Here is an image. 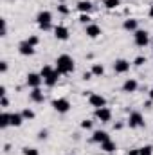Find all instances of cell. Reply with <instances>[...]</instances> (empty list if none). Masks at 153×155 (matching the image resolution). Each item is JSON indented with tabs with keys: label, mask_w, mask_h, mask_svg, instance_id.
Listing matches in <instances>:
<instances>
[{
	"label": "cell",
	"mask_w": 153,
	"mask_h": 155,
	"mask_svg": "<svg viewBox=\"0 0 153 155\" xmlns=\"http://www.w3.org/2000/svg\"><path fill=\"white\" fill-rule=\"evenodd\" d=\"M56 69H58L61 74H70V72H74V60H72V56H69V54L58 56V60H56Z\"/></svg>",
	"instance_id": "6da1fadb"
},
{
	"label": "cell",
	"mask_w": 153,
	"mask_h": 155,
	"mask_svg": "<svg viewBox=\"0 0 153 155\" xmlns=\"http://www.w3.org/2000/svg\"><path fill=\"white\" fill-rule=\"evenodd\" d=\"M36 22H38V27L41 31H50L52 29V13L50 11H40L36 15Z\"/></svg>",
	"instance_id": "7a4b0ae2"
},
{
	"label": "cell",
	"mask_w": 153,
	"mask_h": 155,
	"mask_svg": "<svg viewBox=\"0 0 153 155\" xmlns=\"http://www.w3.org/2000/svg\"><path fill=\"white\" fill-rule=\"evenodd\" d=\"M70 101L67 99V97H58V99H54L52 101V108L58 112V114H67L69 110H70Z\"/></svg>",
	"instance_id": "3957f363"
},
{
	"label": "cell",
	"mask_w": 153,
	"mask_h": 155,
	"mask_svg": "<svg viewBox=\"0 0 153 155\" xmlns=\"http://www.w3.org/2000/svg\"><path fill=\"white\" fill-rule=\"evenodd\" d=\"M133 40H135V45L137 47H146L148 41H150V33L144 31V29H137L135 35H133Z\"/></svg>",
	"instance_id": "277c9868"
},
{
	"label": "cell",
	"mask_w": 153,
	"mask_h": 155,
	"mask_svg": "<svg viewBox=\"0 0 153 155\" xmlns=\"http://www.w3.org/2000/svg\"><path fill=\"white\" fill-rule=\"evenodd\" d=\"M128 126L130 128H142L144 126V117L141 112H132L128 117Z\"/></svg>",
	"instance_id": "5b68a950"
},
{
	"label": "cell",
	"mask_w": 153,
	"mask_h": 155,
	"mask_svg": "<svg viewBox=\"0 0 153 155\" xmlns=\"http://www.w3.org/2000/svg\"><path fill=\"white\" fill-rule=\"evenodd\" d=\"M41 81H43L41 74H36V72H29V74L25 76V83H27V87H31V88H40Z\"/></svg>",
	"instance_id": "8992f818"
},
{
	"label": "cell",
	"mask_w": 153,
	"mask_h": 155,
	"mask_svg": "<svg viewBox=\"0 0 153 155\" xmlns=\"http://www.w3.org/2000/svg\"><path fill=\"white\" fill-rule=\"evenodd\" d=\"M88 103H90V107H94V108H103V107H106V99H105V96H101V94H90V96H88Z\"/></svg>",
	"instance_id": "52a82bcc"
},
{
	"label": "cell",
	"mask_w": 153,
	"mask_h": 155,
	"mask_svg": "<svg viewBox=\"0 0 153 155\" xmlns=\"http://www.w3.org/2000/svg\"><path fill=\"white\" fill-rule=\"evenodd\" d=\"M96 119L101 123H110L112 121V110L103 107V108H96Z\"/></svg>",
	"instance_id": "ba28073f"
},
{
	"label": "cell",
	"mask_w": 153,
	"mask_h": 155,
	"mask_svg": "<svg viewBox=\"0 0 153 155\" xmlns=\"http://www.w3.org/2000/svg\"><path fill=\"white\" fill-rule=\"evenodd\" d=\"M114 71L117 74H124V72H128L130 71V61L128 60H115L114 61Z\"/></svg>",
	"instance_id": "9c48e42d"
},
{
	"label": "cell",
	"mask_w": 153,
	"mask_h": 155,
	"mask_svg": "<svg viewBox=\"0 0 153 155\" xmlns=\"http://www.w3.org/2000/svg\"><path fill=\"white\" fill-rule=\"evenodd\" d=\"M85 35H86L88 38H97V36L103 35V31H101V27H99L97 24H88V25L85 27Z\"/></svg>",
	"instance_id": "30bf717a"
},
{
	"label": "cell",
	"mask_w": 153,
	"mask_h": 155,
	"mask_svg": "<svg viewBox=\"0 0 153 155\" xmlns=\"http://www.w3.org/2000/svg\"><path fill=\"white\" fill-rule=\"evenodd\" d=\"M105 141H110V135H108V132H105V130H96V132L92 134V143L103 144Z\"/></svg>",
	"instance_id": "8fae6325"
},
{
	"label": "cell",
	"mask_w": 153,
	"mask_h": 155,
	"mask_svg": "<svg viewBox=\"0 0 153 155\" xmlns=\"http://www.w3.org/2000/svg\"><path fill=\"white\" fill-rule=\"evenodd\" d=\"M18 52H20L22 56H33V54H34V47L25 40V41H22V43L18 45Z\"/></svg>",
	"instance_id": "7c38bea8"
},
{
	"label": "cell",
	"mask_w": 153,
	"mask_h": 155,
	"mask_svg": "<svg viewBox=\"0 0 153 155\" xmlns=\"http://www.w3.org/2000/svg\"><path fill=\"white\" fill-rule=\"evenodd\" d=\"M137 88H139V83H137V79H133V78H128V79L122 83V92L132 94V92H135Z\"/></svg>",
	"instance_id": "4fadbf2b"
},
{
	"label": "cell",
	"mask_w": 153,
	"mask_h": 155,
	"mask_svg": "<svg viewBox=\"0 0 153 155\" xmlns=\"http://www.w3.org/2000/svg\"><path fill=\"white\" fill-rule=\"evenodd\" d=\"M54 36L58 40H61V41H65V40H69V29L65 25H56L54 27Z\"/></svg>",
	"instance_id": "5bb4252c"
},
{
	"label": "cell",
	"mask_w": 153,
	"mask_h": 155,
	"mask_svg": "<svg viewBox=\"0 0 153 155\" xmlns=\"http://www.w3.org/2000/svg\"><path fill=\"white\" fill-rule=\"evenodd\" d=\"M60 76H61V72H60L58 69H54V72H52V74H50L49 78H45V79H43V83H45L47 87H54V85L58 83V79H60Z\"/></svg>",
	"instance_id": "9a60e30c"
},
{
	"label": "cell",
	"mask_w": 153,
	"mask_h": 155,
	"mask_svg": "<svg viewBox=\"0 0 153 155\" xmlns=\"http://www.w3.org/2000/svg\"><path fill=\"white\" fill-rule=\"evenodd\" d=\"M122 27L126 29V31H137L139 29V20H135V18H128V20H124V24H122Z\"/></svg>",
	"instance_id": "2e32d148"
},
{
	"label": "cell",
	"mask_w": 153,
	"mask_h": 155,
	"mask_svg": "<svg viewBox=\"0 0 153 155\" xmlns=\"http://www.w3.org/2000/svg\"><path fill=\"white\" fill-rule=\"evenodd\" d=\"M29 97H31V101H34V103H43V99H45V96H43V92H41L40 88H33L31 94H29Z\"/></svg>",
	"instance_id": "e0dca14e"
},
{
	"label": "cell",
	"mask_w": 153,
	"mask_h": 155,
	"mask_svg": "<svg viewBox=\"0 0 153 155\" xmlns=\"http://www.w3.org/2000/svg\"><path fill=\"white\" fill-rule=\"evenodd\" d=\"M76 7L79 9V11H81V13H90L94 5H92V2H90V0H79Z\"/></svg>",
	"instance_id": "ac0fdd59"
},
{
	"label": "cell",
	"mask_w": 153,
	"mask_h": 155,
	"mask_svg": "<svg viewBox=\"0 0 153 155\" xmlns=\"http://www.w3.org/2000/svg\"><path fill=\"white\" fill-rule=\"evenodd\" d=\"M101 150L103 152H106V153H112V152H115L117 150V146H115V143L110 139V141H105L103 144H101Z\"/></svg>",
	"instance_id": "d6986e66"
},
{
	"label": "cell",
	"mask_w": 153,
	"mask_h": 155,
	"mask_svg": "<svg viewBox=\"0 0 153 155\" xmlns=\"http://www.w3.org/2000/svg\"><path fill=\"white\" fill-rule=\"evenodd\" d=\"M24 121H25V119H24V116H22V114H18V112L11 114V126H20Z\"/></svg>",
	"instance_id": "ffe728a7"
},
{
	"label": "cell",
	"mask_w": 153,
	"mask_h": 155,
	"mask_svg": "<svg viewBox=\"0 0 153 155\" xmlns=\"http://www.w3.org/2000/svg\"><path fill=\"white\" fill-rule=\"evenodd\" d=\"M0 126H2V128H7V126H11V114L4 112V114L0 116Z\"/></svg>",
	"instance_id": "44dd1931"
},
{
	"label": "cell",
	"mask_w": 153,
	"mask_h": 155,
	"mask_svg": "<svg viewBox=\"0 0 153 155\" xmlns=\"http://www.w3.org/2000/svg\"><path fill=\"white\" fill-rule=\"evenodd\" d=\"M90 72H92L94 76H103V74H105V67H103L101 63H94V65H92V71H90Z\"/></svg>",
	"instance_id": "7402d4cb"
},
{
	"label": "cell",
	"mask_w": 153,
	"mask_h": 155,
	"mask_svg": "<svg viewBox=\"0 0 153 155\" xmlns=\"http://www.w3.org/2000/svg\"><path fill=\"white\" fill-rule=\"evenodd\" d=\"M52 72H54V69H52L50 65H45V67H41V71H40V74H41L43 79H45V78H49Z\"/></svg>",
	"instance_id": "603a6c76"
},
{
	"label": "cell",
	"mask_w": 153,
	"mask_h": 155,
	"mask_svg": "<svg viewBox=\"0 0 153 155\" xmlns=\"http://www.w3.org/2000/svg\"><path fill=\"white\" fill-rule=\"evenodd\" d=\"M139 155H153V146L151 144H146V146L139 148Z\"/></svg>",
	"instance_id": "cb8c5ba5"
},
{
	"label": "cell",
	"mask_w": 153,
	"mask_h": 155,
	"mask_svg": "<svg viewBox=\"0 0 153 155\" xmlns=\"http://www.w3.org/2000/svg\"><path fill=\"white\" fill-rule=\"evenodd\" d=\"M119 4H121V0H105L106 9H115V7H119Z\"/></svg>",
	"instance_id": "d4e9b609"
},
{
	"label": "cell",
	"mask_w": 153,
	"mask_h": 155,
	"mask_svg": "<svg viewBox=\"0 0 153 155\" xmlns=\"http://www.w3.org/2000/svg\"><path fill=\"white\" fill-rule=\"evenodd\" d=\"M22 116H24V119H34L36 114H34V110H31V108H24V110H22Z\"/></svg>",
	"instance_id": "484cf974"
},
{
	"label": "cell",
	"mask_w": 153,
	"mask_h": 155,
	"mask_svg": "<svg viewBox=\"0 0 153 155\" xmlns=\"http://www.w3.org/2000/svg\"><path fill=\"white\" fill-rule=\"evenodd\" d=\"M79 22H81V24H85V25H88V24H92V18H90V15H88V13H81Z\"/></svg>",
	"instance_id": "4316f807"
},
{
	"label": "cell",
	"mask_w": 153,
	"mask_h": 155,
	"mask_svg": "<svg viewBox=\"0 0 153 155\" xmlns=\"http://www.w3.org/2000/svg\"><path fill=\"white\" fill-rule=\"evenodd\" d=\"M22 153L24 155H40V152L36 148H29V146H25L24 150H22Z\"/></svg>",
	"instance_id": "83f0119b"
},
{
	"label": "cell",
	"mask_w": 153,
	"mask_h": 155,
	"mask_svg": "<svg viewBox=\"0 0 153 155\" xmlns=\"http://www.w3.org/2000/svg\"><path fill=\"white\" fill-rule=\"evenodd\" d=\"M146 63V56H137L135 60H133V65L135 67H141V65H144Z\"/></svg>",
	"instance_id": "f1b7e54d"
},
{
	"label": "cell",
	"mask_w": 153,
	"mask_h": 155,
	"mask_svg": "<svg viewBox=\"0 0 153 155\" xmlns=\"http://www.w3.org/2000/svg\"><path fill=\"white\" fill-rule=\"evenodd\" d=\"M92 124H94V123H92L90 119H85V121H81V128H83V130H90V128H92Z\"/></svg>",
	"instance_id": "f546056e"
},
{
	"label": "cell",
	"mask_w": 153,
	"mask_h": 155,
	"mask_svg": "<svg viewBox=\"0 0 153 155\" xmlns=\"http://www.w3.org/2000/svg\"><path fill=\"white\" fill-rule=\"evenodd\" d=\"M58 11H60L61 15H69V13H70V9H69L65 4H60V5H58Z\"/></svg>",
	"instance_id": "4dcf8cb0"
},
{
	"label": "cell",
	"mask_w": 153,
	"mask_h": 155,
	"mask_svg": "<svg viewBox=\"0 0 153 155\" xmlns=\"http://www.w3.org/2000/svg\"><path fill=\"white\" fill-rule=\"evenodd\" d=\"M27 41H29L33 47H36V45H38V41H40V38H38V36H29V38H27Z\"/></svg>",
	"instance_id": "1f68e13d"
},
{
	"label": "cell",
	"mask_w": 153,
	"mask_h": 155,
	"mask_svg": "<svg viewBox=\"0 0 153 155\" xmlns=\"http://www.w3.org/2000/svg\"><path fill=\"white\" fill-rule=\"evenodd\" d=\"M0 105H2V108H7V107H9V99H7L5 96H2V101H0Z\"/></svg>",
	"instance_id": "d6a6232c"
},
{
	"label": "cell",
	"mask_w": 153,
	"mask_h": 155,
	"mask_svg": "<svg viewBox=\"0 0 153 155\" xmlns=\"http://www.w3.org/2000/svg\"><path fill=\"white\" fill-rule=\"evenodd\" d=\"M0 72H2V74L7 72V61H2V63H0Z\"/></svg>",
	"instance_id": "836d02e7"
},
{
	"label": "cell",
	"mask_w": 153,
	"mask_h": 155,
	"mask_svg": "<svg viewBox=\"0 0 153 155\" xmlns=\"http://www.w3.org/2000/svg\"><path fill=\"white\" fill-rule=\"evenodd\" d=\"M38 139H41V141L47 139V130H40L38 132Z\"/></svg>",
	"instance_id": "e575fe53"
},
{
	"label": "cell",
	"mask_w": 153,
	"mask_h": 155,
	"mask_svg": "<svg viewBox=\"0 0 153 155\" xmlns=\"http://www.w3.org/2000/svg\"><path fill=\"white\" fill-rule=\"evenodd\" d=\"M128 155H139V148H133V150H130Z\"/></svg>",
	"instance_id": "d590c367"
},
{
	"label": "cell",
	"mask_w": 153,
	"mask_h": 155,
	"mask_svg": "<svg viewBox=\"0 0 153 155\" xmlns=\"http://www.w3.org/2000/svg\"><path fill=\"white\" fill-rule=\"evenodd\" d=\"M94 76V74H92V72H85V74H83V78H85V79H90V78Z\"/></svg>",
	"instance_id": "8d00e7d4"
},
{
	"label": "cell",
	"mask_w": 153,
	"mask_h": 155,
	"mask_svg": "<svg viewBox=\"0 0 153 155\" xmlns=\"http://www.w3.org/2000/svg\"><path fill=\"white\" fill-rule=\"evenodd\" d=\"M0 96H5V87H4V85L0 87Z\"/></svg>",
	"instance_id": "74e56055"
},
{
	"label": "cell",
	"mask_w": 153,
	"mask_h": 155,
	"mask_svg": "<svg viewBox=\"0 0 153 155\" xmlns=\"http://www.w3.org/2000/svg\"><path fill=\"white\" fill-rule=\"evenodd\" d=\"M114 128H115V130H121V128H122V123H117Z\"/></svg>",
	"instance_id": "f35d334b"
},
{
	"label": "cell",
	"mask_w": 153,
	"mask_h": 155,
	"mask_svg": "<svg viewBox=\"0 0 153 155\" xmlns=\"http://www.w3.org/2000/svg\"><path fill=\"white\" fill-rule=\"evenodd\" d=\"M148 96H150V99H151V101H153V88H151V90H150V92H148Z\"/></svg>",
	"instance_id": "ab89813d"
},
{
	"label": "cell",
	"mask_w": 153,
	"mask_h": 155,
	"mask_svg": "<svg viewBox=\"0 0 153 155\" xmlns=\"http://www.w3.org/2000/svg\"><path fill=\"white\" fill-rule=\"evenodd\" d=\"M150 18H153V5L150 7Z\"/></svg>",
	"instance_id": "60d3db41"
}]
</instances>
